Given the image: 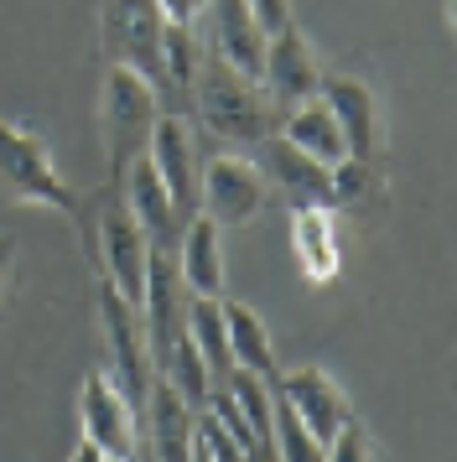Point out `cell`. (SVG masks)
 Masks as SVG:
<instances>
[{
    "mask_svg": "<svg viewBox=\"0 0 457 462\" xmlns=\"http://www.w3.org/2000/svg\"><path fill=\"white\" fill-rule=\"evenodd\" d=\"M166 22H182V26H203V5L208 0H156Z\"/></svg>",
    "mask_w": 457,
    "mask_h": 462,
    "instance_id": "484cf974",
    "label": "cell"
},
{
    "mask_svg": "<svg viewBox=\"0 0 457 462\" xmlns=\"http://www.w3.org/2000/svg\"><path fill=\"white\" fill-rule=\"evenodd\" d=\"M16 234H0V296H5V286H11V271H16Z\"/></svg>",
    "mask_w": 457,
    "mask_h": 462,
    "instance_id": "4316f807",
    "label": "cell"
},
{
    "mask_svg": "<svg viewBox=\"0 0 457 462\" xmlns=\"http://www.w3.org/2000/svg\"><path fill=\"white\" fill-rule=\"evenodd\" d=\"M224 307V328H228V354H234V369H255V374H275V343H270V328L266 317L245 307V301H228L219 296Z\"/></svg>",
    "mask_w": 457,
    "mask_h": 462,
    "instance_id": "ffe728a7",
    "label": "cell"
},
{
    "mask_svg": "<svg viewBox=\"0 0 457 462\" xmlns=\"http://www.w3.org/2000/svg\"><path fill=\"white\" fill-rule=\"evenodd\" d=\"M208 22V52L224 58L228 68H239L249 79H260V63H266V26L255 22L249 0H208L203 5Z\"/></svg>",
    "mask_w": 457,
    "mask_h": 462,
    "instance_id": "4fadbf2b",
    "label": "cell"
},
{
    "mask_svg": "<svg viewBox=\"0 0 457 462\" xmlns=\"http://www.w3.org/2000/svg\"><path fill=\"white\" fill-rule=\"evenodd\" d=\"M162 94L151 79H141L135 68L109 63L99 88V135H104V156H109V177H120L151 141V125L162 115Z\"/></svg>",
    "mask_w": 457,
    "mask_h": 462,
    "instance_id": "3957f363",
    "label": "cell"
},
{
    "mask_svg": "<svg viewBox=\"0 0 457 462\" xmlns=\"http://www.w3.org/2000/svg\"><path fill=\"white\" fill-rule=\"evenodd\" d=\"M187 109H198L219 141H234V146H255L281 130V109L270 99L266 88L255 84L249 73L228 68L224 58H213L203 47V63L192 73V94H187Z\"/></svg>",
    "mask_w": 457,
    "mask_h": 462,
    "instance_id": "6da1fadb",
    "label": "cell"
},
{
    "mask_svg": "<svg viewBox=\"0 0 457 462\" xmlns=\"http://www.w3.org/2000/svg\"><path fill=\"white\" fill-rule=\"evenodd\" d=\"M79 420H83V441L99 447L104 462L120 457H141V411L130 405L109 369H89L79 390Z\"/></svg>",
    "mask_w": 457,
    "mask_h": 462,
    "instance_id": "52a82bcc",
    "label": "cell"
},
{
    "mask_svg": "<svg viewBox=\"0 0 457 462\" xmlns=\"http://www.w3.org/2000/svg\"><path fill=\"white\" fill-rule=\"evenodd\" d=\"M115 188H120L125 208L135 213V224L145 229L151 250H156V254H177V239H182V229H187V218H192V213L177 208V198L166 192V182L156 177V167L145 162V151L120 171V177H115Z\"/></svg>",
    "mask_w": 457,
    "mask_h": 462,
    "instance_id": "8fae6325",
    "label": "cell"
},
{
    "mask_svg": "<svg viewBox=\"0 0 457 462\" xmlns=\"http://www.w3.org/2000/svg\"><path fill=\"white\" fill-rule=\"evenodd\" d=\"M291 250L296 265L312 286H322L338 275L343 254H338V224H332V203H296L291 213Z\"/></svg>",
    "mask_w": 457,
    "mask_h": 462,
    "instance_id": "9a60e30c",
    "label": "cell"
},
{
    "mask_svg": "<svg viewBox=\"0 0 457 462\" xmlns=\"http://www.w3.org/2000/svg\"><path fill=\"white\" fill-rule=\"evenodd\" d=\"M266 171L245 156H203L198 171V213H208L219 229H245L266 208Z\"/></svg>",
    "mask_w": 457,
    "mask_h": 462,
    "instance_id": "ba28073f",
    "label": "cell"
},
{
    "mask_svg": "<svg viewBox=\"0 0 457 462\" xmlns=\"http://www.w3.org/2000/svg\"><path fill=\"white\" fill-rule=\"evenodd\" d=\"M162 32L166 16L156 0H99V37L109 63L135 68L141 79L156 84L166 99V68H162Z\"/></svg>",
    "mask_w": 457,
    "mask_h": 462,
    "instance_id": "5b68a950",
    "label": "cell"
},
{
    "mask_svg": "<svg viewBox=\"0 0 457 462\" xmlns=\"http://www.w3.org/2000/svg\"><path fill=\"white\" fill-rule=\"evenodd\" d=\"M208 213L187 218L182 239H177V275L192 296H224V239Z\"/></svg>",
    "mask_w": 457,
    "mask_h": 462,
    "instance_id": "2e32d148",
    "label": "cell"
},
{
    "mask_svg": "<svg viewBox=\"0 0 457 462\" xmlns=\"http://www.w3.org/2000/svg\"><path fill=\"white\" fill-rule=\"evenodd\" d=\"M249 11H255V22L266 26V37L291 26V0H249Z\"/></svg>",
    "mask_w": 457,
    "mask_h": 462,
    "instance_id": "d4e9b609",
    "label": "cell"
},
{
    "mask_svg": "<svg viewBox=\"0 0 457 462\" xmlns=\"http://www.w3.org/2000/svg\"><path fill=\"white\" fill-rule=\"evenodd\" d=\"M317 84H322V73H317V58H312L307 37L296 32V22L281 26V32H270L266 37V63H260V88L275 99V109L286 115L291 105L312 99Z\"/></svg>",
    "mask_w": 457,
    "mask_h": 462,
    "instance_id": "7c38bea8",
    "label": "cell"
},
{
    "mask_svg": "<svg viewBox=\"0 0 457 462\" xmlns=\"http://www.w3.org/2000/svg\"><path fill=\"white\" fill-rule=\"evenodd\" d=\"M145 162L156 167L166 192L177 198L182 213H198V171H203V151H198V130L182 109H162L151 141H145Z\"/></svg>",
    "mask_w": 457,
    "mask_h": 462,
    "instance_id": "30bf717a",
    "label": "cell"
},
{
    "mask_svg": "<svg viewBox=\"0 0 457 462\" xmlns=\"http://www.w3.org/2000/svg\"><path fill=\"white\" fill-rule=\"evenodd\" d=\"M156 374L177 390V395L192 405V411H203L208 405V390H213V374H208V364H203V354L192 348V337H177L172 348H166L162 358H156Z\"/></svg>",
    "mask_w": 457,
    "mask_h": 462,
    "instance_id": "603a6c76",
    "label": "cell"
},
{
    "mask_svg": "<svg viewBox=\"0 0 457 462\" xmlns=\"http://www.w3.org/2000/svg\"><path fill=\"white\" fill-rule=\"evenodd\" d=\"M281 135H286L296 151H307L312 162H322V167H338V162H349V141H343V130H338V120H332V109L312 94V99H302V105H291L286 115H281Z\"/></svg>",
    "mask_w": 457,
    "mask_h": 462,
    "instance_id": "d6986e66",
    "label": "cell"
},
{
    "mask_svg": "<svg viewBox=\"0 0 457 462\" xmlns=\"http://www.w3.org/2000/svg\"><path fill=\"white\" fill-rule=\"evenodd\" d=\"M187 457H208V462H228L239 457V447H234V437H228L224 426H219V416L213 411H192V431H187Z\"/></svg>",
    "mask_w": 457,
    "mask_h": 462,
    "instance_id": "cb8c5ba5",
    "label": "cell"
},
{
    "mask_svg": "<svg viewBox=\"0 0 457 462\" xmlns=\"http://www.w3.org/2000/svg\"><path fill=\"white\" fill-rule=\"evenodd\" d=\"M317 99L332 109V120H338L343 141H349V156L374 162L379 156V99H374V88L364 79L338 73V79H322L317 84Z\"/></svg>",
    "mask_w": 457,
    "mask_h": 462,
    "instance_id": "5bb4252c",
    "label": "cell"
},
{
    "mask_svg": "<svg viewBox=\"0 0 457 462\" xmlns=\"http://www.w3.org/2000/svg\"><path fill=\"white\" fill-rule=\"evenodd\" d=\"M187 337H192V348L203 354L213 384H224L228 369H234V354H228V328H224L219 296H192V301H187Z\"/></svg>",
    "mask_w": 457,
    "mask_h": 462,
    "instance_id": "44dd1931",
    "label": "cell"
},
{
    "mask_svg": "<svg viewBox=\"0 0 457 462\" xmlns=\"http://www.w3.org/2000/svg\"><path fill=\"white\" fill-rule=\"evenodd\" d=\"M255 151H260V171H266V182L286 188L296 203H328V167L312 162L307 151H296L281 130L266 135V141H255Z\"/></svg>",
    "mask_w": 457,
    "mask_h": 462,
    "instance_id": "e0dca14e",
    "label": "cell"
},
{
    "mask_svg": "<svg viewBox=\"0 0 457 462\" xmlns=\"http://www.w3.org/2000/svg\"><path fill=\"white\" fill-rule=\"evenodd\" d=\"M83 245H94V260H99V281H109L125 301L141 307L145 296V275H151V239L145 229L135 224V213L125 208L120 188H109L94 198L89 208V224H79Z\"/></svg>",
    "mask_w": 457,
    "mask_h": 462,
    "instance_id": "7a4b0ae2",
    "label": "cell"
},
{
    "mask_svg": "<svg viewBox=\"0 0 457 462\" xmlns=\"http://www.w3.org/2000/svg\"><path fill=\"white\" fill-rule=\"evenodd\" d=\"M270 384L286 395V405L296 411V420L307 426V437L322 447V457H328L332 437L343 431L353 420V405L343 395V384L328 374V369H317V364H296V369H275Z\"/></svg>",
    "mask_w": 457,
    "mask_h": 462,
    "instance_id": "9c48e42d",
    "label": "cell"
},
{
    "mask_svg": "<svg viewBox=\"0 0 457 462\" xmlns=\"http://www.w3.org/2000/svg\"><path fill=\"white\" fill-rule=\"evenodd\" d=\"M99 317H104V333H109V374L130 395V405L145 411V395L156 384V358H151V343H145L141 307L125 301L109 281H99Z\"/></svg>",
    "mask_w": 457,
    "mask_h": 462,
    "instance_id": "8992f818",
    "label": "cell"
},
{
    "mask_svg": "<svg viewBox=\"0 0 457 462\" xmlns=\"http://www.w3.org/2000/svg\"><path fill=\"white\" fill-rule=\"evenodd\" d=\"M328 203H338V208L353 213V218H374V213L385 208V182H379L374 162H364V156L338 162V167L328 171Z\"/></svg>",
    "mask_w": 457,
    "mask_h": 462,
    "instance_id": "7402d4cb",
    "label": "cell"
},
{
    "mask_svg": "<svg viewBox=\"0 0 457 462\" xmlns=\"http://www.w3.org/2000/svg\"><path fill=\"white\" fill-rule=\"evenodd\" d=\"M187 431H192V405L156 374L141 411V452H151V457H187Z\"/></svg>",
    "mask_w": 457,
    "mask_h": 462,
    "instance_id": "ac0fdd59",
    "label": "cell"
},
{
    "mask_svg": "<svg viewBox=\"0 0 457 462\" xmlns=\"http://www.w3.org/2000/svg\"><path fill=\"white\" fill-rule=\"evenodd\" d=\"M0 198L52 208V213H62V218H73V224L83 218L79 192L68 188L62 171L52 167L47 141H42L37 130L11 125V120H0Z\"/></svg>",
    "mask_w": 457,
    "mask_h": 462,
    "instance_id": "277c9868",
    "label": "cell"
}]
</instances>
